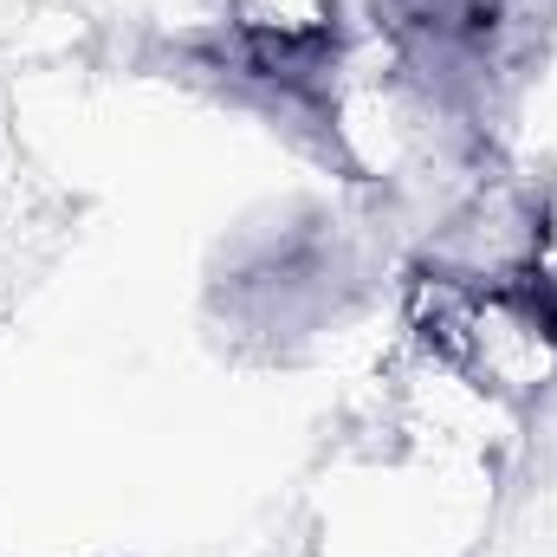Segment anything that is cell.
<instances>
[{
  "label": "cell",
  "instance_id": "obj_1",
  "mask_svg": "<svg viewBox=\"0 0 557 557\" xmlns=\"http://www.w3.org/2000/svg\"><path fill=\"white\" fill-rule=\"evenodd\" d=\"M227 26L253 72H311L337 39V0H227Z\"/></svg>",
  "mask_w": 557,
  "mask_h": 557
},
{
  "label": "cell",
  "instance_id": "obj_2",
  "mask_svg": "<svg viewBox=\"0 0 557 557\" xmlns=\"http://www.w3.org/2000/svg\"><path fill=\"white\" fill-rule=\"evenodd\" d=\"M539 285L557 292V188L539 201Z\"/></svg>",
  "mask_w": 557,
  "mask_h": 557
}]
</instances>
